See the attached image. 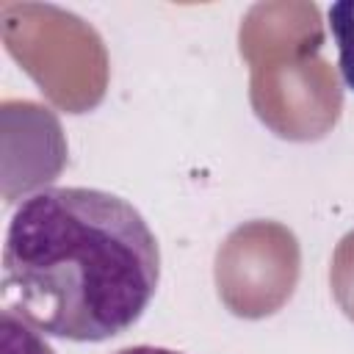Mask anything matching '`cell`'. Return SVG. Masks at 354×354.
Returning a JSON list of instances; mask_svg holds the SVG:
<instances>
[{
    "label": "cell",
    "mask_w": 354,
    "mask_h": 354,
    "mask_svg": "<svg viewBox=\"0 0 354 354\" xmlns=\"http://www.w3.org/2000/svg\"><path fill=\"white\" fill-rule=\"evenodd\" d=\"M158 282V238L116 194L41 188L8 221L3 304L47 337L111 340L144 315Z\"/></svg>",
    "instance_id": "1"
},
{
    "label": "cell",
    "mask_w": 354,
    "mask_h": 354,
    "mask_svg": "<svg viewBox=\"0 0 354 354\" xmlns=\"http://www.w3.org/2000/svg\"><path fill=\"white\" fill-rule=\"evenodd\" d=\"M116 354H183V351L163 348V346H130V348H122Z\"/></svg>",
    "instance_id": "4"
},
{
    "label": "cell",
    "mask_w": 354,
    "mask_h": 354,
    "mask_svg": "<svg viewBox=\"0 0 354 354\" xmlns=\"http://www.w3.org/2000/svg\"><path fill=\"white\" fill-rule=\"evenodd\" d=\"M3 354H55L30 324L11 310H3Z\"/></svg>",
    "instance_id": "3"
},
{
    "label": "cell",
    "mask_w": 354,
    "mask_h": 354,
    "mask_svg": "<svg viewBox=\"0 0 354 354\" xmlns=\"http://www.w3.org/2000/svg\"><path fill=\"white\" fill-rule=\"evenodd\" d=\"M329 30L337 44L340 75L354 91V0H337L329 6Z\"/></svg>",
    "instance_id": "2"
}]
</instances>
